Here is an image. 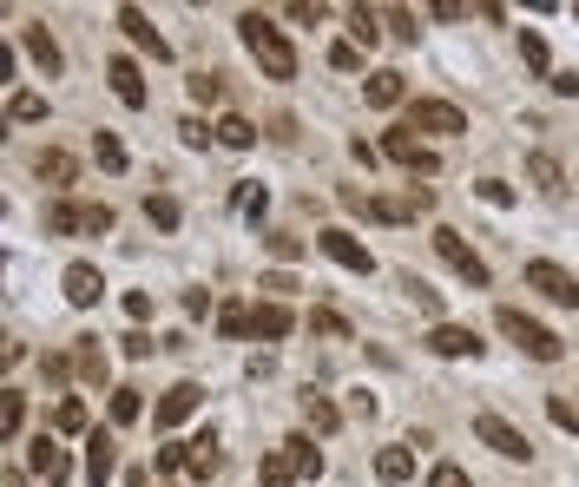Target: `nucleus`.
Listing matches in <instances>:
<instances>
[{
  "mask_svg": "<svg viewBox=\"0 0 579 487\" xmlns=\"http://www.w3.org/2000/svg\"><path fill=\"white\" fill-rule=\"evenodd\" d=\"M237 33H244V47L257 53V66H264L270 79H297V47H290V40H283V27L270 14H237Z\"/></svg>",
  "mask_w": 579,
  "mask_h": 487,
  "instance_id": "f257e3e1",
  "label": "nucleus"
},
{
  "mask_svg": "<svg viewBox=\"0 0 579 487\" xmlns=\"http://www.w3.org/2000/svg\"><path fill=\"white\" fill-rule=\"evenodd\" d=\"M343 205L362 211V218H382V224H415L428 205H435V191H408V198H362V191H343Z\"/></svg>",
  "mask_w": 579,
  "mask_h": 487,
  "instance_id": "f03ea898",
  "label": "nucleus"
},
{
  "mask_svg": "<svg viewBox=\"0 0 579 487\" xmlns=\"http://www.w3.org/2000/svg\"><path fill=\"white\" fill-rule=\"evenodd\" d=\"M501 336H514V343H520V349H527V356H533V362H560V349H566V343H560V336H553V330H547V323H533V316H520V310H514V303H507V310H501Z\"/></svg>",
  "mask_w": 579,
  "mask_h": 487,
  "instance_id": "7ed1b4c3",
  "label": "nucleus"
},
{
  "mask_svg": "<svg viewBox=\"0 0 579 487\" xmlns=\"http://www.w3.org/2000/svg\"><path fill=\"white\" fill-rule=\"evenodd\" d=\"M402 132H435V139H454V132H468V112L448 106V99H415L402 119Z\"/></svg>",
  "mask_w": 579,
  "mask_h": 487,
  "instance_id": "20e7f679",
  "label": "nucleus"
},
{
  "mask_svg": "<svg viewBox=\"0 0 579 487\" xmlns=\"http://www.w3.org/2000/svg\"><path fill=\"white\" fill-rule=\"evenodd\" d=\"M47 231L53 237H73V231H112V211L106 205H73V198H60V205L47 211Z\"/></svg>",
  "mask_w": 579,
  "mask_h": 487,
  "instance_id": "39448f33",
  "label": "nucleus"
},
{
  "mask_svg": "<svg viewBox=\"0 0 579 487\" xmlns=\"http://www.w3.org/2000/svg\"><path fill=\"white\" fill-rule=\"evenodd\" d=\"M527 290H540L547 303H566V310H579V283H573V270H560L553 257H533V264H527Z\"/></svg>",
  "mask_w": 579,
  "mask_h": 487,
  "instance_id": "423d86ee",
  "label": "nucleus"
},
{
  "mask_svg": "<svg viewBox=\"0 0 579 487\" xmlns=\"http://www.w3.org/2000/svg\"><path fill=\"white\" fill-rule=\"evenodd\" d=\"M435 251H441V264H448L454 277H468L474 290H487V264L468 251V244H461V231H448V224H441V231H435Z\"/></svg>",
  "mask_w": 579,
  "mask_h": 487,
  "instance_id": "0eeeda50",
  "label": "nucleus"
},
{
  "mask_svg": "<svg viewBox=\"0 0 579 487\" xmlns=\"http://www.w3.org/2000/svg\"><path fill=\"white\" fill-rule=\"evenodd\" d=\"M474 435H481V441H487V448H494L501 461H527V455H533V441L520 435L514 422H501V415H481V422H474Z\"/></svg>",
  "mask_w": 579,
  "mask_h": 487,
  "instance_id": "6e6552de",
  "label": "nucleus"
},
{
  "mask_svg": "<svg viewBox=\"0 0 579 487\" xmlns=\"http://www.w3.org/2000/svg\"><path fill=\"white\" fill-rule=\"evenodd\" d=\"M198 402H204V389H198V382H172V389L158 395L152 422H158V428H178V422H191V415H198Z\"/></svg>",
  "mask_w": 579,
  "mask_h": 487,
  "instance_id": "1a4fd4ad",
  "label": "nucleus"
},
{
  "mask_svg": "<svg viewBox=\"0 0 579 487\" xmlns=\"http://www.w3.org/2000/svg\"><path fill=\"white\" fill-rule=\"evenodd\" d=\"M316 244H323V257H329V264L356 270V277H369V270H376V257H369V244H356V237H349V231H323V237H316Z\"/></svg>",
  "mask_w": 579,
  "mask_h": 487,
  "instance_id": "9d476101",
  "label": "nucleus"
},
{
  "mask_svg": "<svg viewBox=\"0 0 579 487\" xmlns=\"http://www.w3.org/2000/svg\"><path fill=\"white\" fill-rule=\"evenodd\" d=\"M428 349H435V356H448V362H461V356H481V336L468 330V323H435V330H428Z\"/></svg>",
  "mask_w": 579,
  "mask_h": 487,
  "instance_id": "9b49d317",
  "label": "nucleus"
},
{
  "mask_svg": "<svg viewBox=\"0 0 579 487\" xmlns=\"http://www.w3.org/2000/svg\"><path fill=\"white\" fill-rule=\"evenodd\" d=\"M60 290H66V303H73V310H93L99 290H106V277H99V264H66Z\"/></svg>",
  "mask_w": 579,
  "mask_h": 487,
  "instance_id": "f8f14e48",
  "label": "nucleus"
},
{
  "mask_svg": "<svg viewBox=\"0 0 579 487\" xmlns=\"http://www.w3.org/2000/svg\"><path fill=\"white\" fill-rule=\"evenodd\" d=\"M119 27H126V40H132V47H145L152 60H172V47H165V33H158L152 20L139 14V7H119Z\"/></svg>",
  "mask_w": 579,
  "mask_h": 487,
  "instance_id": "ddd939ff",
  "label": "nucleus"
},
{
  "mask_svg": "<svg viewBox=\"0 0 579 487\" xmlns=\"http://www.w3.org/2000/svg\"><path fill=\"white\" fill-rule=\"evenodd\" d=\"M382 152H389L395 165H408V172H435V152H428L415 132H389V139H382Z\"/></svg>",
  "mask_w": 579,
  "mask_h": 487,
  "instance_id": "4468645a",
  "label": "nucleus"
},
{
  "mask_svg": "<svg viewBox=\"0 0 579 487\" xmlns=\"http://www.w3.org/2000/svg\"><path fill=\"white\" fill-rule=\"evenodd\" d=\"M112 468H119V441L106 428H93L86 435V481H112Z\"/></svg>",
  "mask_w": 579,
  "mask_h": 487,
  "instance_id": "2eb2a0df",
  "label": "nucleus"
},
{
  "mask_svg": "<svg viewBox=\"0 0 579 487\" xmlns=\"http://www.w3.org/2000/svg\"><path fill=\"white\" fill-rule=\"evenodd\" d=\"M106 79H112V93H119V106H132V112L145 106V73H139L132 60H112V66H106Z\"/></svg>",
  "mask_w": 579,
  "mask_h": 487,
  "instance_id": "dca6fc26",
  "label": "nucleus"
},
{
  "mask_svg": "<svg viewBox=\"0 0 579 487\" xmlns=\"http://www.w3.org/2000/svg\"><path fill=\"white\" fill-rule=\"evenodd\" d=\"M251 330L264 336V343H277V336L297 330V316H290V303H257V310H251Z\"/></svg>",
  "mask_w": 579,
  "mask_h": 487,
  "instance_id": "f3484780",
  "label": "nucleus"
},
{
  "mask_svg": "<svg viewBox=\"0 0 579 487\" xmlns=\"http://www.w3.org/2000/svg\"><path fill=\"white\" fill-rule=\"evenodd\" d=\"M362 99H369V106H402V73H395V66H376L369 86H362Z\"/></svg>",
  "mask_w": 579,
  "mask_h": 487,
  "instance_id": "a211bd4d",
  "label": "nucleus"
},
{
  "mask_svg": "<svg viewBox=\"0 0 579 487\" xmlns=\"http://www.w3.org/2000/svg\"><path fill=\"white\" fill-rule=\"evenodd\" d=\"M297 455H290V448H277V455H264V468H257V481L264 487H297Z\"/></svg>",
  "mask_w": 579,
  "mask_h": 487,
  "instance_id": "6ab92c4d",
  "label": "nucleus"
},
{
  "mask_svg": "<svg viewBox=\"0 0 579 487\" xmlns=\"http://www.w3.org/2000/svg\"><path fill=\"white\" fill-rule=\"evenodd\" d=\"M349 40H356V47H376V40H382V14H376V7H349Z\"/></svg>",
  "mask_w": 579,
  "mask_h": 487,
  "instance_id": "aec40b11",
  "label": "nucleus"
},
{
  "mask_svg": "<svg viewBox=\"0 0 579 487\" xmlns=\"http://www.w3.org/2000/svg\"><path fill=\"white\" fill-rule=\"evenodd\" d=\"M218 435H211V428H204V435H191V474H198V481H204V474H218Z\"/></svg>",
  "mask_w": 579,
  "mask_h": 487,
  "instance_id": "412c9836",
  "label": "nucleus"
},
{
  "mask_svg": "<svg viewBox=\"0 0 579 487\" xmlns=\"http://www.w3.org/2000/svg\"><path fill=\"white\" fill-rule=\"evenodd\" d=\"M27 53H33V60H40V73H60V47H53V33L47 27H27Z\"/></svg>",
  "mask_w": 579,
  "mask_h": 487,
  "instance_id": "4be33fe9",
  "label": "nucleus"
},
{
  "mask_svg": "<svg viewBox=\"0 0 579 487\" xmlns=\"http://www.w3.org/2000/svg\"><path fill=\"white\" fill-rule=\"evenodd\" d=\"M79 376L86 382H106V349H99V336H79Z\"/></svg>",
  "mask_w": 579,
  "mask_h": 487,
  "instance_id": "5701e85b",
  "label": "nucleus"
},
{
  "mask_svg": "<svg viewBox=\"0 0 579 487\" xmlns=\"http://www.w3.org/2000/svg\"><path fill=\"white\" fill-rule=\"evenodd\" d=\"M33 172L47 178V185H73V172H79V165H73L66 152H40V158H33Z\"/></svg>",
  "mask_w": 579,
  "mask_h": 487,
  "instance_id": "b1692460",
  "label": "nucleus"
},
{
  "mask_svg": "<svg viewBox=\"0 0 579 487\" xmlns=\"http://www.w3.org/2000/svg\"><path fill=\"white\" fill-rule=\"evenodd\" d=\"M7 119H14V126H33V119H47V99L40 93H7Z\"/></svg>",
  "mask_w": 579,
  "mask_h": 487,
  "instance_id": "393cba45",
  "label": "nucleus"
},
{
  "mask_svg": "<svg viewBox=\"0 0 579 487\" xmlns=\"http://www.w3.org/2000/svg\"><path fill=\"white\" fill-rule=\"evenodd\" d=\"M376 474H382V481H408V474H415V455H408V448H382Z\"/></svg>",
  "mask_w": 579,
  "mask_h": 487,
  "instance_id": "a878e982",
  "label": "nucleus"
},
{
  "mask_svg": "<svg viewBox=\"0 0 579 487\" xmlns=\"http://www.w3.org/2000/svg\"><path fill=\"white\" fill-rule=\"evenodd\" d=\"M139 415H145V402H139V389H132V382H126V389H112V422L126 428V422H139Z\"/></svg>",
  "mask_w": 579,
  "mask_h": 487,
  "instance_id": "bb28decb",
  "label": "nucleus"
},
{
  "mask_svg": "<svg viewBox=\"0 0 579 487\" xmlns=\"http://www.w3.org/2000/svg\"><path fill=\"white\" fill-rule=\"evenodd\" d=\"M303 415H310V428H316V435H336V422H343V415L329 409L323 395H303Z\"/></svg>",
  "mask_w": 579,
  "mask_h": 487,
  "instance_id": "cd10ccee",
  "label": "nucleus"
},
{
  "mask_svg": "<svg viewBox=\"0 0 579 487\" xmlns=\"http://www.w3.org/2000/svg\"><path fill=\"white\" fill-rule=\"evenodd\" d=\"M218 139L244 152V145H257V126H251V119H237V112H231V119H218Z\"/></svg>",
  "mask_w": 579,
  "mask_h": 487,
  "instance_id": "c85d7f7f",
  "label": "nucleus"
},
{
  "mask_svg": "<svg viewBox=\"0 0 579 487\" xmlns=\"http://www.w3.org/2000/svg\"><path fill=\"white\" fill-rule=\"evenodd\" d=\"M93 158L106 165V172H126V145L112 139V132H99V139H93Z\"/></svg>",
  "mask_w": 579,
  "mask_h": 487,
  "instance_id": "c756f323",
  "label": "nucleus"
},
{
  "mask_svg": "<svg viewBox=\"0 0 579 487\" xmlns=\"http://www.w3.org/2000/svg\"><path fill=\"white\" fill-rule=\"evenodd\" d=\"M53 428H60V435H93V428H86V402H60Z\"/></svg>",
  "mask_w": 579,
  "mask_h": 487,
  "instance_id": "7c9ffc66",
  "label": "nucleus"
},
{
  "mask_svg": "<svg viewBox=\"0 0 579 487\" xmlns=\"http://www.w3.org/2000/svg\"><path fill=\"white\" fill-rule=\"evenodd\" d=\"M283 448L297 455V468L310 474V481H316V474H323V455H316V448H310V435H290V441H283Z\"/></svg>",
  "mask_w": 579,
  "mask_h": 487,
  "instance_id": "2f4dec72",
  "label": "nucleus"
},
{
  "mask_svg": "<svg viewBox=\"0 0 579 487\" xmlns=\"http://www.w3.org/2000/svg\"><path fill=\"white\" fill-rule=\"evenodd\" d=\"M520 60H527L533 73H547V66H553L547 60V40H540V33H520Z\"/></svg>",
  "mask_w": 579,
  "mask_h": 487,
  "instance_id": "473e14b6",
  "label": "nucleus"
},
{
  "mask_svg": "<svg viewBox=\"0 0 579 487\" xmlns=\"http://www.w3.org/2000/svg\"><path fill=\"white\" fill-rule=\"evenodd\" d=\"M20 422H27V402H20V395H7V402H0V435L14 441V435H20Z\"/></svg>",
  "mask_w": 579,
  "mask_h": 487,
  "instance_id": "72a5a7b5",
  "label": "nucleus"
},
{
  "mask_svg": "<svg viewBox=\"0 0 579 487\" xmlns=\"http://www.w3.org/2000/svg\"><path fill=\"white\" fill-rule=\"evenodd\" d=\"M145 218H152L158 231H172V224H178V198H145Z\"/></svg>",
  "mask_w": 579,
  "mask_h": 487,
  "instance_id": "f704fd0d",
  "label": "nucleus"
},
{
  "mask_svg": "<svg viewBox=\"0 0 579 487\" xmlns=\"http://www.w3.org/2000/svg\"><path fill=\"white\" fill-rule=\"evenodd\" d=\"M191 99H198V106H218V99H224L218 73H198V79H191Z\"/></svg>",
  "mask_w": 579,
  "mask_h": 487,
  "instance_id": "c9c22d12",
  "label": "nucleus"
},
{
  "mask_svg": "<svg viewBox=\"0 0 579 487\" xmlns=\"http://www.w3.org/2000/svg\"><path fill=\"white\" fill-rule=\"evenodd\" d=\"M329 66H336V73H356V66H362V47H356V40H343V47H329Z\"/></svg>",
  "mask_w": 579,
  "mask_h": 487,
  "instance_id": "e433bc0d",
  "label": "nucleus"
},
{
  "mask_svg": "<svg viewBox=\"0 0 579 487\" xmlns=\"http://www.w3.org/2000/svg\"><path fill=\"white\" fill-rule=\"evenodd\" d=\"M547 415H553V422L566 428V435H579V409H573V402H566V395H553V402H547Z\"/></svg>",
  "mask_w": 579,
  "mask_h": 487,
  "instance_id": "4c0bfd02",
  "label": "nucleus"
},
{
  "mask_svg": "<svg viewBox=\"0 0 579 487\" xmlns=\"http://www.w3.org/2000/svg\"><path fill=\"white\" fill-rule=\"evenodd\" d=\"M527 172H533V185H540V191H560V165H553V158H533Z\"/></svg>",
  "mask_w": 579,
  "mask_h": 487,
  "instance_id": "58836bf2",
  "label": "nucleus"
},
{
  "mask_svg": "<svg viewBox=\"0 0 579 487\" xmlns=\"http://www.w3.org/2000/svg\"><path fill=\"white\" fill-rule=\"evenodd\" d=\"M257 290H270V303H283V297H290V290H297V277H290V270H270V277L257 283Z\"/></svg>",
  "mask_w": 579,
  "mask_h": 487,
  "instance_id": "ea45409f",
  "label": "nucleus"
},
{
  "mask_svg": "<svg viewBox=\"0 0 579 487\" xmlns=\"http://www.w3.org/2000/svg\"><path fill=\"white\" fill-rule=\"evenodd\" d=\"M402 290H408V297H415V303H422V310H428V316H435V310H441V297H435V290H428V283H422V277H402Z\"/></svg>",
  "mask_w": 579,
  "mask_h": 487,
  "instance_id": "a19ab883",
  "label": "nucleus"
},
{
  "mask_svg": "<svg viewBox=\"0 0 579 487\" xmlns=\"http://www.w3.org/2000/svg\"><path fill=\"white\" fill-rule=\"evenodd\" d=\"M310 330H323V336H349V323L336 310H310Z\"/></svg>",
  "mask_w": 579,
  "mask_h": 487,
  "instance_id": "79ce46f5",
  "label": "nucleus"
},
{
  "mask_svg": "<svg viewBox=\"0 0 579 487\" xmlns=\"http://www.w3.org/2000/svg\"><path fill=\"white\" fill-rule=\"evenodd\" d=\"M428 487H474V481H468V474H461V468H454V461H441V468L428 474Z\"/></svg>",
  "mask_w": 579,
  "mask_h": 487,
  "instance_id": "37998d69",
  "label": "nucleus"
},
{
  "mask_svg": "<svg viewBox=\"0 0 579 487\" xmlns=\"http://www.w3.org/2000/svg\"><path fill=\"white\" fill-rule=\"evenodd\" d=\"M474 191H481L487 205H514V191H507V185H501V178H481V185H474Z\"/></svg>",
  "mask_w": 579,
  "mask_h": 487,
  "instance_id": "c03bdc74",
  "label": "nucleus"
},
{
  "mask_svg": "<svg viewBox=\"0 0 579 487\" xmlns=\"http://www.w3.org/2000/svg\"><path fill=\"white\" fill-rule=\"evenodd\" d=\"M270 257H277V264H297L303 244H297V237H270Z\"/></svg>",
  "mask_w": 579,
  "mask_h": 487,
  "instance_id": "a18cd8bd",
  "label": "nucleus"
},
{
  "mask_svg": "<svg viewBox=\"0 0 579 487\" xmlns=\"http://www.w3.org/2000/svg\"><path fill=\"white\" fill-rule=\"evenodd\" d=\"M218 323H224V336H244V330H251V310H237V303H231Z\"/></svg>",
  "mask_w": 579,
  "mask_h": 487,
  "instance_id": "49530a36",
  "label": "nucleus"
},
{
  "mask_svg": "<svg viewBox=\"0 0 579 487\" xmlns=\"http://www.w3.org/2000/svg\"><path fill=\"white\" fill-rule=\"evenodd\" d=\"M178 139H185V145H204V139H211V126H204V119H185V126H178Z\"/></svg>",
  "mask_w": 579,
  "mask_h": 487,
  "instance_id": "de8ad7c7",
  "label": "nucleus"
},
{
  "mask_svg": "<svg viewBox=\"0 0 579 487\" xmlns=\"http://www.w3.org/2000/svg\"><path fill=\"white\" fill-rule=\"evenodd\" d=\"M126 316H132V323H145V316H152V297H145V290H132V297H126Z\"/></svg>",
  "mask_w": 579,
  "mask_h": 487,
  "instance_id": "09e8293b",
  "label": "nucleus"
},
{
  "mask_svg": "<svg viewBox=\"0 0 579 487\" xmlns=\"http://www.w3.org/2000/svg\"><path fill=\"white\" fill-rule=\"evenodd\" d=\"M553 86H560L566 99H579V73H553Z\"/></svg>",
  "mask_w": 579,
  "mask_h": 487,
  "instance_id": "8fccbe9b",
  "label": "nucleus"
}]
</instances>
